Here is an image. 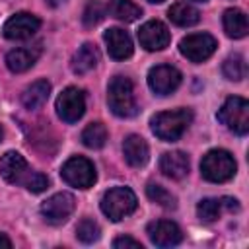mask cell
Here are the masks:
<instances>
[{"instance_id": "obj_6", "label": "cell", "mask_w": 249, "mask_h": 249, "mask_svg": "<svg viewBox=\"0 0 249 249\" xmlns=\"http://www.w3.org/2000/svg\"><path fill=\"white\" fill-rule=\"evenodd\" d=\"M60 175L68 185L76 189H89L97 179L93 163L84 156H72L70 160H66L60 169Z\"/></svg>"}, {"instance_id": "obj_28", "label": "cell", "mask_w": 249, "mask_h": 249, "mask_svg": "<svg viewBox=\"0 0 249 249\" xmlns=\"http://www.w3.org/2000/svg\"><path fill=\"white\" fill-rule=\"evenodd\" d=\"M99 226L91 220V218H84L78 226H76V237L82 241V243H93L99 239Z\"/></svg>"}, {"instance_id": "obj_10", "label": "cell", "mask_w": 249, "mask_h": 249, "mask_svg": "<svg viewBox=\"0 0 249 249\" xmlns=\"http://www.w3.org/2000/svg\"><path fill=\"white\" fill-rule=\"evenodd\" d=\"M181 84V72L171 64H158L148 72V86L158 95H169Z\"/></svg>"}, {"instance_id": "obj_27", "label": "cell", "mask_w": 249, "mask_h": 249, "mask_svg": "<svg viewBox=\"0 0 249 249\" xmlns=\"http://www.w3.org/2000/svg\"><path fill=\"white\" fill-rule=\"evenodd\" d=\"M222 212V200L220 198H202L196 204V214L202 222H214L220 218Z\"/></svg>"}, {"instance_id": "obj_3", "label": "cell", "mask_w": 249, "mask_h": 249, "mask_svg": "<svg viewBox=\"0 0 249 249\" xmlns=\"http://www.w3.org/2000/svg\"><path fill=\"white\" fill-rule=\"evenodd\" d=\"M237 163L226 150H210L200 160V173L210 183H226L235 175Z\"/></svg>"}, {"instance_id": "obj_7", "label": "cell", "mask_w": 249, "mask_h": 249, "mask_svg": "<svg viewBox=\"0 0 249 249\" xmlns=\"http://www.w3.org/2000/svg\"><path fill=\"white\" fill-rule=\"evenodd\" d=\"M218 43L210 33H191L187 37L181 39L179 43V51L185 58H189L191 62H202L206 58H210L216 51Z\"/></svg>"}, {"instance_id": "obj_11", "label": "cell", "mask_w": 249, "mask_h": 249, "mask_svg": "<svg viewBox=\"0 0 249 249\" xmlns=\"http://www.w3.org/2000/svg\"><path fill=\"white\" fill-rule=\"evenodd\" d=\"M41 27V19L29 12H19V14H14L12 18L6 19L4 27H2V33L6 39H12V41H23V39H29L31 35H35V31Z\"/></svg>"}, {"instance_id": "obj_5", "label": "cell", "mask_w": 249, "mask_h": 249, "mask_svg": "<svg viewBox=\"0 0 249 249\" xmlns=\"http://www.w3.org/2000/svg\"><path fill=\"white\" fill-rule=\"evenodd\" d=\"M218 119L235 134L243 136L249 130V103L243 97H228L218 111Z\"/></svg>"}, {"instance_id": "obj_36", "label": "cell", "mask_w": 249, "mask_h": 249, "mask_svg": "<svg viewBox=\"0 0 249 249\" xmlns=\"http://www.w3.org/2000/svg\"><path fill=\"white\" fill-rule=\"evenodd\" d=\"M150 2H154V4H160V2H163V0H150Z\"/></svg>"}, {"instance_id": "obj_25", "label": "cell", "mask_w": 249, "mask_h": 249, "mask_svg": "<svg viewBox=\"0 0 249 249\" xmlns=\"http://www.w3.org/2000/svg\"><path fill=\"white\" fill-rule=\"evenodd\" d=\"M82 142L84 146L97 150L107 142V128L101 123H89L84 130H82Z\"/></svg>"}, {"instance_id": "obj_1", "label": "cell", "mask_w": 249, "mask_h": 249, "mask_svg": "<svg viewBox=\"0 0 249 249\" xmlns=\"http://www.w3.org/2000/svg\"><path fill=\"white\" fill-rule=\"evenodd\" d=\"M193 121V111L191 109H175V111H161L156 113L150 121L152 132L163 140V142H175L183 136V132L189 128Z\"/></svg>"}, {"instance_id": "obj_4", "label": "cell", "mask_w": 249, "mask_h": 249, "mask_svg": "<svg viewBox=\"0 0 249 249\" xmlns=\"http://www.w3.org/2000/svg\"><path fill=\"white\" fill-rule=\"evenodd\" d=\"M136 202H138L136 195L128 187H115V189H109L103 195L101 210L109 220L119 222L124 216H128V214H132L136 210Z\"/></svg>"}, {"instance_id": "obj_18", "label": "cell", "mask_w": 249, "mask_h": 249, "mask_svg": "<svg viewBox=\"0 0 249 249\" xmlns=\"http://www.w3.org/2000/svg\"><path fill=\"white\" fill-rule=\"evenodd\" d=\"M39 54H41V45L14 49V51H10L6 54V66L12 72H25V70H29L35 64Z\"/></svg>"}, {"instance_id": "obj_21", "label": "cell", "mask_w": 249, "mask_h": 249, "mask_svg": "<svg viewBox=\"0 0 249 249\" xmlns=\"http://www.w3.org/2000/svg\"><path fill=\"white\" fill-rule=\"evenodd\" d=\"M224 29L231 39H241L247 35V16L239 8H228L224 12Z\"/></svg>"}, {"instance_id": "obj_30", "label": "cell", "mask_w": 249, "mask_h": 249, "mask_svg": "<svg viewBox=\"0 0 249 249\" xmlns=\"http://www.w3.org/2000/svg\"><path fill=\"white\" fill-rule=\"evenodd\" d=\"M47 187H49V177L39 173V171H33V177H31V181L25 189L31 191V193H43Z\"/></svg>"}, {"instance_id": "obj_13", "label": "cell", "mask_w": 249, "mask_h": 249, "mask_svg": "<svg viewBox=\"0 0 249 249\" xmlns=\"http://www.w3.org/2000/svg\"><path fill=\"white\" fill-rule=\"evenodd\" d=\"M138 41L146 51H161L169 45L171 35L165 23L160 19H150L138 29Z\"/></svg>"}, {"instance_id": "obj_37", "label": "cell", "mask_w": 249, "mask_h": 249, "mask_svg": "<svg viewBox=\"0 0 249 249\" xmlns=\"http://www.w3.org/2000/svg\"><path fill=\"white\" fill-rule=\"evenodd\" d=\"M193 2H206V0H193Z\"/></svg>"}, {"instance_id": "obj_17", "label": "cell", "mask_w": 249, "mask_h": 249, "mask_svg": "<svg viewBox=\"0 0 249 249\" xmlns=\"http://www.w3.org/2000/svg\"><path fill=\"white\" fill-rule=\"evenodd\" d=\"M160 169L169 179H183L189 173V158L185 152H165L160 158Z\"/></svg>"}, {"instance_id": "obj_31", "label": "cell", "mask_w": 249, "mask_h": 249, "mask_svg": "<svg viewBox=\"0 0 249 249\" xmlns=\"http://www.w3.org/2000/svg\"><path fill=\"white\" fill-rule=\"evenodd\" d=\"M113 247H132V249H142V243L128 237V235H123V237H117L113 241Z\"/></svg>"}, {"instance_id": "obj_15", "label": "cell", "mask_w": 249, "mask_h": 249, "mask_svg": "<svg viewBox=\"0 0 249 249\" xmlns=\"http://www.w3.org/2000/svg\"><path fill=\"white\" fill-rule=\"evenodd\" d=\"M103 41H105V45H107V53H109L111 58H115V60H124V58L132 56V51H134L132 39H130V35H128L124 29H121V27H111V29H107L105 35H103Z\"/></svg>"}, {"instance_id": "obj_20", "label": "cell", "mask_w": 249, "mask_h": 249, "mask_svg": "<svg viewBox=\"0 0 249 249\" xmlns=\"http://www.w3.org/2000/svg\"><path fill=\"white\" fill-rule=\"evenodd\" d=\"M49 95H51V84L47 80H37L23 89L21 103L25 109H39L47 103Z\"/></svg>"}, {"instance_id": "obj_16", "label": "cell", "mask_w": 249, "mask_h": 249, "mask_svg": "<svg viewBox=\"0 0 249 249\" xmlns=\"http://www.w3.org/2000/svg\"><path fill=\"white\" fill-rule=\"evenodd\" d=\"M123 154H124V160L128 165L132 167H142L146 161H148V156H150V150H148V144L142 136L138 134H128L123 142Z\"/></svg>"}, {"instance_id": "obj_8", "label": "cell", "mask_w": 249, "mask_h": 249, "mask_svg": "<svg viewBox=\"0 0 249 249\" xmlns=\"http://www.w3.org/2000/svg\"><path fill=\"white\" fill-rule=\"evenodd\" d=\"M56 113L64 123H76L86 113V95L80 88L68 86L56 97Z\"/></svg>"}, {"instance_id": "obj_33", "label": "cell", "mask_w": 249, "mask_h": 249, "mask_svg": "<svg viewBox=\"0 0 249 249\" xmlns=\"http://www.w3.org/2000/svg\"><path fill=\"white\" fill-rule=\"evenodd\" d=\"M0 247H6V249L12 247V241L6 237V233H0Z\"/></svg>"}, {"instance_id": "obj_9", "label": "cell", "mask_w": 249, "mask_h": 249, "mask_svg": "<svg viewBox=\"0 0 249 249\" xmlns=\"http://www.w3.org/2000/svg\"><path fill=\"white\" fill-rule=\"evenodd\" d=\"M0 173L2 177L12 183V185H23L27 187L31 177H33V171L29 169L25 158L19 154V152H6L0 160Z\"/></svg>"}, {"instance_id": "obj_34", "label": "cell", "mask_w": 249, "mask_h": 249, "mask_svg": "<svg viewBox=\"0 0 249 249\" xmlns=\"http://www.w3.org/2000/svg\"><path fill=\"white\" fill-rule=\"evenodd\" d=\"M47 2H49L51 6H58V4H60V2H64V0H47Z\"/></svg>"}, {"instance_id": "obj_22", "label": "cell", "mask_w": 249, "mask_h": 249, "mask_svg": "<svg viewBox=\"0 0 249 249\" xmlns=\"http://www.w3.org/2000/svg\"><path fill=\"white\" fill-rule=\"evenodd\" d=\"M107 12H109L115 19L124 21V23L136 21V19L142 16V8L136 6L132 0H109V2H107Z\"/></svg>"}, {"instance_id": "obj_26", "label": "cell", "mask_w": 249, "mask_h": 249, "mask_svg": "<svg viewBox=\"0 0 249 249\" xmlns=\"http://www.w3.org/2000/svg\"><path fill=\"white\" fill-rule=\"evenodd\" d=\"M146 195H148V198H150L152 202H156V204H160V206H163V208H175V204H177L175 196H173L165 187H161V185H158V183H148Z\"/></svg>"}, {"instance_id": "obj_2", "label": "cell", "mask_w": 249, "mask_h": 249, "mask_svg": "<svg viewBox=\"0 0 249 249\" xmlns=\"http://www.w3.org/2000/svg\"><path fill=\"white\" fill-rule=\"evenodd\" d=\"M107 103H109V109L117 117H123V119L134 117L138 107L134 99L132 82L124 76H115L107 88Z\"/></svg>"}, {"instance_id": "obj_23", "label": "cell", "mask_w": 249, "mask_h": 249, "mask_svg": "<svg viewBox=\"0 0 249 249\" xmlns=\"http://www.w3.org/2000/svg\"><path fill=\"white\" fill-rule=\"evenodd\" d=\"M167 18L179 25V27H189V25H195L198 19H200V14L196 8H193L191 4L187 2H175L169 10H167Z\"/></svg>"}, {"instance_id": "obj_29", "label": "cell", "mask_w": 249, "mask_h": 249, "mask_svg": "<svg viewBox=\"0 0 249 249\" xmlns=\"http://www.w3.org/2000/svg\"><path fill=\"white\" fill-rule=\"evenodd\" d=\"M103 18H105V6H103L99 0H91V2H88L86 10H84V16H82L84 23L91 27V25L99 23Z\"/></svg>"}, {"instance_id": "obj_24", "label": "cell", "mask_w": 249, "mask_h": 249, "mask_svg": "<svg viewBox=\"0 0 249 249\" xmlns=\"http://www.w3.org/2000/svg\"><path fill=\"white\" fill-rule=\"evenodd\" d=\"M222 72H224V76H226L228 80H231V82H241V80L245 78V74H247L245 58H243L239 53L230 54V56L224 60V64H222Z\"/></svg>"}, {"instance_id": "obj_19", "label": "cell", "mask_w": 249, "mask_h": 249, "mask_svg": "<svg viewBox=\"0 0 249 249\" xmlns=\"http://www.w3.org/2000/svg\"><path fill=\"white\" fill-rule=\"evenodd\" d=\"M99 62V51L93 43H84L72 56V72L74 74H88Z\"/></svg>"}, {"instance_id": "obj_12", "label": "cell", "mask_w": 249, "mask_h": 249, "mask_svg": "<svg viewBox=\"0 0 249 249\" xmlns=\"http://www.w3.org/2000/svg\"><path fill=\"white\" fill-rule=\"evenodd\" d=\"M74 196L70 193H56L41 204V214L49 224H62L74 212Z\"/></svg>"}, {"instance_id": "obj_32", "label": "cell", "mask_w": 249, "mask_h": 249, "mask_svg": "<svg viewBox=\"0 0 249 249\" xmlns=\"http://www.w3.org/2000/svg\"><path fill=\"white\" fill-rule=\"evenodd\" d=\"M220 200H222V208H226V210H230V212H237V210H239V204H237L235 198L224 196V198H220Z\"/></svg>"}, {"instance_id": "obj_35", "label": "cell", "mask_w": 249, "mask_h": 249, "mask_svg": "<svg viewBox=\"0 0 249 249\" xmlns=\"http://www.w3.org/2000/svg\"><path fill=\"white\" fill-rule=\"evenodd\" d=\"M2 136H4V130H2V126H0V140H2Z\"/></svg>"}, {"instance_id": "obj_14", "label": "cell", "mask_w": 249, "mask_h": 249, "mask_svg": "<svg viewBox=\"0 0 249 249\" xmlns=\"http://www.w3.org/2000/svg\"><path fill=\"white\" fill-rule=\"evenodd\" d=\"M148 237L158 247H171V245L181 243L183 231L171 220H156L148 226Z\"/></svg>"}]
</instances>
